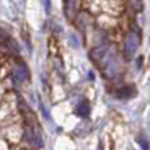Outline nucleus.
<instances>
[{
    "instance_id": "nucleus-1",
    "label": "nucleus",
    "mask_w": 150,
    "mask_h": 150,
    "mask_svg": "<svg viewBox=\"0 0 150 150\" xmlns=\"http://www.w3.org/2000/svg\"><path fill=\"white\" fill-rule=\"evenodd\" d=\"M101 66H103L101 74L105 78H108V79L119 75L122 70L121 62H120L119 58H117L116 55H109L108 53H107L103 57V59H101Z\"/></svg>"
},
{
    "instance_id": "nucleus-6",
    "label": "nucleus",
    "mask_w": 150,
    "mask_h": 150,
    "mask_svg": "<svg viewBox=\"0 0 150 150\" xmlns=\"http://www.w3.org/2000/svg\"><path fill=\"white\" fill-rule=\"evenodd\" d=\"M134 95H136L134 86H125V87H121L116 93H115V96H116L117 99H121V100L122 99H130Z\"/></svg>"
},
{
    "instance_id": "nucleus-12",
    "label": "nucleus",
    "mask_w": 150,
    "mask_h": 150,
    "mask_svg": "<svg viewBox=\"0 0 150 150\" xmlns=\"http://www.w3.org/2000/svg\"><path fill=\"white\" fill-rule=\"evenodd\" d=\"M138 142L141 144V148L142 149H149L150 146L148 145V142H146V140H144V138H140V141H138Z\"/></svg>"
},
{
    "instance_id": "nucleus-5",
    "label": "nucleus",
    "mask_w": 150,
    "mask_h": 150,
    "mask_svg": "<svg viewBox=\"0 0 150 150\" xmlns=\"http://www.w3.org/2000/svg\"><path fill=\"white\" fill-rule=\"evenodd\" d=\"M29 76V71L26 69L25 65H18L16 66L15 71H13V78H15L16 82L18 83H24Z\"/></svg>"
},
{
    "instance_id": "nucleus-4",
    "label": "nucleus",
    "mask_w": 150,
    "mask_h": 150,
    "mask_svg": "<svg viewBox=\"0 0 150 150\" xmlns=\"http://www.w3.org/2000/svg\"><path fill=\"white\" fill-rule=\"evenodd\" d=\"M108 50H109L108 45H100V46L95 47V49H92V52L90 53L91 59H92L93 62H99V61L103 59V57L108 53Z\"/></svg>"
},
{
    "instance_id": "nucleus-11",
    "label": "nucleus",
    "mask_w": 150,
    "mask_h": 150,
    "mask_svg": "<svg viewBox=\"0 0 150 150\" xmlns=\"http://www.w3.org/2000/svg\"><path fill=\"white\" fill-rule=\"evenodd\" d=\"M45 9H46V13H50V9H52V1L50 0H45Z\"/></svg>"
},
{
    "instance_id": "nucleus-8",
    "label": "nucleus",
    "mask_w": 150,
    "mask_h": 150,
    "mask_svg": "<svg viewBox=\"0 0 150 150\" xmlns=\"http://www.w3.org/2000/svg\"><path fill=\"white\" fill-rule=\"evenodd\" d=\"M129 5L132 7V9H134V12H141L144 8V3L142 0H128Z\"/></svg>"
},
{
    "instance_id": "nucleus-7",
    "label": "nucleus",
    "mask_w": 150,
    "mask_h": 150,
    "mask_svg": "<svg viewBox=\"0 0 150 150\" xmlns=\"http://www.w3.org/2000/svg\"><path fill=\"white\" fill-rule=\"evenodd\" d=\"M76 113L79 115L80 117H87L90 115V105L87 103H82L78 105L76 108Z\"/></svg>"
},
{
    "instance_id": "nucleus-3",
    "label": "nucleus",
    "mask_w": 150,
    "mask_h": 150,
    "mask_svg": "<svg viewBox=\"0 0 150 150\" xmlns=\"http://www.w3.org/2000/svg\"><path fill=\"white\" fill-rule=\"evenodd\" d=\"M80 4H82V0H67L65 7V15L67 20H75V17H76L78 12L80 9Z\"/></svg>"
},
{
    "instance_id": "nucleus-2",
    "label": "nucleus",
    "mask_w": 150,
    "mask_h": 150,
    "mask_svg": "<svg viewBox=\"0 0 150 150\" xmlns=\"http://www.w3.org/2000/svg\"><path fill=\"white\" fill-rule=\"evenodd\" d=\"M138 46H140V36L133 30L128 32L124 38V55L127 57V59L134 57Z\"/></svg>"
},
{
    "instance_id": "nucleus-14",
    "label": "nucleus",
    "mask_w": 150,
    "mask_h": 150,
    "mask_svg": "<svg viewBox=\"0 0 150 150\" xmlns=\"http://www.w3.org/2000/svg\"><path fill=\"white\" fill-rule=\"evenodd\" d=\"M88 75H90V79H93V73H91V71H90V74H88Z\"/></svg>"
},
{
    "instance_id": "nucleus-10",
    "label": "nucleus",
    "mask_w": 150,
    "mask_h": 150,
    "mask_svg": "<svg viewBox=\"0 0 150 150\" xmlns=\"http://www.w3.org/2000/svg\"><path fill=\"white\" fill-rule=\"evenodd\" d=\"M70 42H73V46H74V47H78V46H79V42H78L76 37H75L74 34H71V36H70Z\"/></svg>"
},
{
    "instance_id": "nucleus-13",
    "label": "nucleus",
    "mask_w": 150,
    "mask_h": 150,
    "mask_svg": "<svg viewBox=\"0 0 150 150\" xmlns=\"http://www.w3.org/2000/svg\"><path fill=\"white\" fill-rule=\"evenodd\" d=\"M5 38H7V33L0 29V41H3V40H5Z\"/></svg>"
},
{
    "instance_id": "nucleus-9",
    "label": "nucleus",
    "mask_w": 150,
    "mask_h": 150,
    "mask_svg": "<svg viewBox=\"0 0 150 150\" xmlns=\"http://www.w3.org/2000/svg\"><path fill=\"white\" fill-rule=\"evenodd\" d=\"M40 108H41V112L44 113V116H45V119H47L49 120L50 119V116H49V113L46 112V108H45V105L42 104V101H40Z\"/></svg>"
}]
</instances>
